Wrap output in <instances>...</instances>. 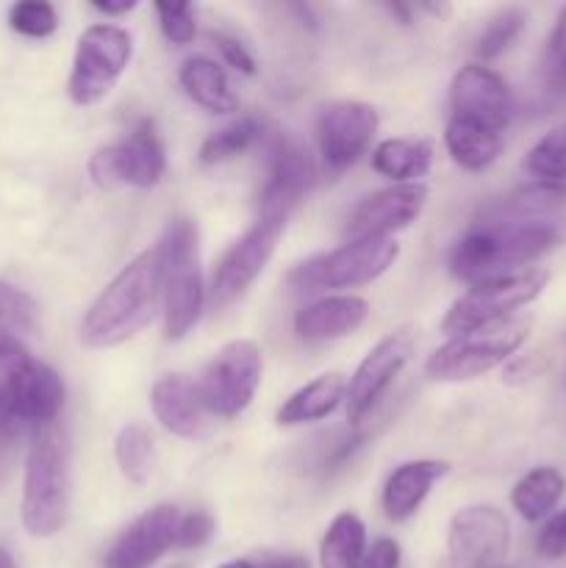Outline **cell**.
<instances>
[{"mask_svg": "<svg viewBox=\"0 0 566 568\" xmlns=\"http://www.w3.org/2000/svg\"><path fill=\"white\" fill-rule=\"evenodd\" d=\"M164 294V250L139 253L117 272L81 320V342L92 349L120 347L150 325Z\"/></svg>", "mask_w": 566, "mask_h": 568, "instance_id": "6da1fadb", "label": "cell"}, {"mask_svg": "<svg viewBox=\"0 0 566 568\" xmlns=\"http://www.w3.org/2000/svg\"><path fill=\"white\" fill-rule=\"evenodd\" d=\"M558 244V231L549 222L497 220L483 216L455 242L449 253V272L464 283L530 270L527 264L547 255Z\"/></svg>", "mask_w": 566, "mask_h": 568, "instance_id": "7a4b0ae2", "label": "cell"}, {"mask_svg": "<svg viewBox=\"0 0 566 568\" xmlns=\"http://www.w3.org/2000/svg\"><path fill=\"white\" fill-rule=\"evenodd\" d=\"M64 408V381L22 342H0V410L20 427H50Z\"/></svg>", "mask_w": 566, "mask_h": 568, "instance_id": "3957f363", "label": "cell"}, {"mask_svg": "<svg viewBox=\"0 0 566 568\" xmlns=\"http://www.w3.org/2000/svg\"><path fill=\"white\" fill-rule=\"evenodd\" d=\"M70 508L67 458L53 427H42L33 436L22 480V527L33 538H53L64 527Z\"/></svg>", "mask_w": 566, "mask_h": 568, "instance_id": "277c9868", "label": "cell"}, {"mask_svg": "<svg viewBox=\"0 0 566 568\" xmlns=\"http://www.w3.org/2000/svg\"><path fill=\"white\" fill-rule=\"evenodd\" d=\"M164 250V333L170 342H181L200 320L205 305V286L200 275L198 227L192 220H175L159 239Z\"/></svg>", "mask_w": 566, "mask_h": 568, "instance_id": "5b68a950", "label": "cell"}, {"mask_svg": "<svg viewBox=\"0 0 566 568\" xmlns=\"http://www.w3.org/2000/svg\"><path fill=\"white\" fill-rule=\"evenodd\" d=\"M547 283L549 272L536 270V266L475 283L469 292L461 294L449 305L447 316L442 322V331L453 338L472 331H483V327L499 325L505 320H514L516 311L542 297Z\"/></svg>", "mask_w": 566, "mask_h": 568, "instance_id": "8992f818", "label": "cell"}, {"mask_svg": "<svg viewBox=\"0 0 566 568\" xmlns=\"http://www.w3.org/2000/svg\"><path fill=\"white\" fill-rule=\"evenodd\" d=\"M530 325V320H505L483 331L453 336L427 358V377L438 383H461L497 369L527 342Z\"/></svg>", "mask_w": 566, "mask_h": 568, "instance_id": "52a82bcc", "label": "cell"}, {"mask_svg": "<svg viewBox=\"0 0 566 568\" xmlns=\"http://www.w3.org/2000/svg\"><path fill=\"white\" fill-rule=\"evenodd\" d=\"M400 247L394 239H355L325 255L305 261L289 275V288L297 294L325 292V288H355L386 275L397 261Z\"/></svg>", "mask_w": 566, "mask_h": 568, "instance_id": "ba28073f", "label": "cell"}, {"mask_svg": "<svg viewBox=\"0 0 566 568\" xmlns=\"http://www.w3.org/2000/svg\"><path fill=\"white\" fill-rule=\"evenodd\" d=\"M133 55L131 33L100 22L78 37L67 94L75 105H98L111 94Z\"/></svg>", "mask_w": 566, "mask_h": 568, "instance_id": "9c48e42d", "label": "cell"}, {"mask_svg": "<svg viewBox=\"0 0 566 568\" xmlns=\"http://www.w3.org/2000/svg\"><path fill=\"white\" fill-rule=\"evenodd\" d=\"M261 372H264V358L259 344L250 338L228 342L211 358L198 383L203 408L220 419H233L247 410L261 386Z\"/></svg>", "mask_w": 566, "mask_h": 568, "instance_id": "30bf717a", "label": "cell"}, {"mask_svg": "<svg viewBox=\"0 0 566 568\" xmlns=\"http://www.w3.org/2000/svg\"><path fill=\"white\" fill-rule=\"evenodd\" d=\"M164 172L166 153L153 120H142L122 142L100 148L89 161V175L100 189H150Z\"/></svg>", "mask_w": 566, "mask_h": 568, "instance_id": "8fae6325", "label": "cell"}, {"mask_svg": "<svg viewBox=\"0 0 566 568\" xmlns=\"http://www.w3.org/2000/svg\"><path fill=\"white\" fill-rule=\"evenodd\" d=\"M286 220L289 216L281 214H259L255 225L228 247V253L222 255L220 264L214 266V275H211L209 292L214 308H225L253 286L255 277L270 264Z\"/></svg>", "mask_w": 566, "mask_h": 568, "instance_id": "7c38bea8", "label": "cell"}, {"mask_svg": "<svg viewBox=\"0 0 566 568\" xmlns=\"http://www.w3.org/2000/svg\"><path fill=\"white\" fill-rule=\"evenodd\" d=\"M508 547L511 525L492 505H469L449 521L447 552L453 568H497Z\"/></svg>", "mask_w": 566, "mask_h": 568, "instance_id": "4fadbf2b", "label": "cell"}, {"mask_svg": "<svg viewBox=\"0 0 566 568\" xmlns=\"http://www.w3.org/2000/svg\"><path fill=\"white\" fill-rule=\"evenodd\" d=\"M377 125L375 105L361 100H336L327 103L316 116V144L331 170L342 172L353 166L372 148Z\"/></svg>", "mask_w": 566, "mask_h": 568, "instance_id": "5bb4252c", "label": "cell"}, {"mask_svg": "<svg viewBox=\"0 0 566 568\" xmlns=\"http://www.w3.org/2000/svg\"><path fill=\"white\" fill-rule=\"evenodd\" d=\"M414 355V333L394 331L375 344L361 361L347 383V419L350 425H361L372 414L383 394L392 388L394 377L405 369Z\"/></svg>", "mask_w": 566, "mask_h": 568, "instance_id": "9a60e30c", "label": "cell"}, {"mask_svg": "<svg viewBox=\"0 0 566 568\" xmlns=\"http://www.w3.org/2000/svg\"><path fill=\"white\" fill-rule=\"evenodd\" d=\"M266 183L261 192V214L289 216L316 183V164L309 150L283 133L272 136Z\"/></svg>", "mask_w": 566, "mask_h": 568, "instance_id": "2e32d148", "label": "cell"}, {"mask_svg": "<svg viewBox=\"0 0 566 568\" xmlns=\"http://www.w3.org/2000/svg\"><path fill=\"white\" fill-rule=\"evenodd\" d=\"M427 203V189L422 183H394L361 200L347 216L350 242L355 239H392V233L405 231Z\"/></svg>", "mask_w": 566, "mask_h": 568, "instance_id": "e0dca14e", "label": "cell"}, {"mask_svg": "<svg viewBox=\"0 0 566 568\" xmlns=\"http://www.w3.org/2000/svg\"><path fill=\"white\" fill-rule=\"evenodd\" d=\"M181 510L164 503L144 510L117 536L103 558V568H150L161 555L175 549Z\"/></svg>", "mask_w": 566, "mask_h": 568, "instance_id": "ac0fdd59", "label": "cell"}, {"mask_svg": "<svg viewBox=\"0 0 566 568\" xmlns=\"http://www.w3.org/2000/svg\"><path fill=\"white\" fill-rule=\"evenodd\" d=\"M449 103H453V116L477 122L488 131L503 133L511 120L508 87L492 67H461L449 83Z\"/></svg>", "mask_w": 566, "mask_h": 568, "instance_id": "d6986e66", "label": "cell"}, {"mask_svg": "<svg viewBox=\"0 0 566 568\" xmlns=\"http://www.w3.org/2000/svg\"><path fill=\"white\" fill-rule=\"evenodd\" d=\"M150 405H153L155 419L172 436L189 438V442L209 436V410L203 408L198 386L189 377L166 375L155 381Z\"/></svg>", "mask_w": 566, "mask_h": 568, "instance_id": "ffe728a7", "label": "cell"}, {"mask_svg": "<svg viewBox=\"0 0 566 568\" xmlns=\"http://www.w3.org/2000/svg\"><path fill=\"white\" fill-rule=\"evenodd\" d=\"M370 316V303L355 294L322 297L294 314V333L303 342H333L358 331Z\"/></svg>", "mask_w": 566, "mask_h": 568, "instance_id": "44dd1931", "label": "cell"}, {"mask_svg": "<svg viewBox=\"0 0 566 568\" xmlns=\"http://www.w3.org/2000/svg\"><path fill=\"white\" fill-rule=\"evenodd\" d=\"M449 471L447 460H408L388 475L381 505L392 521H405L420 510L431 488Z\"/></svg>", "mask_w": 566, "mask_h": 568, "instance_id": "7402d4cb", "label": "cell"}, {"mask_svg": "<svg viewBox=\"0 0 566 568\" xmlns=\"http://www.w3.org/2000/svg\"><path fill=\"white\" fill-rule=\"evenodd\" d=\"M344 399H347V381L338 372H331V375H320L311 383H305L303 388H297L277 408L275 419L283 427L309 425V422H320L331 416Z\"/></svg>", "mask_w": 566, "mask_h": 568, "instance_id": "603a6c76", "label": "cell"}, {"mask_svg": "<svg viewBox=\"0 0 566 568\" xmlns=\"http://www.w3.org/2000/svg\"><path fill=\"white\" fill-rule=\"evenodd\" d=\"M178 81H181L186 98L198 103L200 109L211 111V114H233V111H239V98L233 92L231 81H228L225 70L216 61L205 59V55H194V59L183 61Z\"/></svg>", "mask_w": 566, "mask_h": 568, "instance_id": "cb8c5ba5", "label": "cell"}, {"mask_svg": "<svg viewBox=\"0 0 566 568\" xmlns=\"http://www.w3.org/2000/svg\"><path fill=\"white\" fill-rule=\"evenodd\" d=\"M444 148L458 166L469 172H483L503 153V133L488 131L477 122L461 120V116H449L447 128H444Z\"/></svg>", "mask_w": 566, "mask_h": 568, "instance_id": "d4e9b609", "label": "cell"}, {"mask_svg": "<svg viewBox=\"0 0 566 568\" xmlns=\"http://www.w3.org/2000/svg\"><path fill=\"white\" fill-rule=\"evenodd\" d=\"M564 491L566 480L558 469H553V466H536L522 480H516L514 491H511V505H514V510L522 519L536 525V521L553 516Z\"/></svg>", "mask_w": 566, "mask_h": 568, "instance_id": "484cf974", "label": "cell"}, {"mask_svg": "<svg viewBox=\"0 0 566 568\" xmlns=\"http://www.w3.org/2000/svg\"><path fill=\"white\" fill-rule=\"evenodd\" d=\"M433 164V144L427 139H386L372 153V170L394 183H416Z\"/></svg>", "mask_w": 566, "mask_h": 568, "instance_id": "4316f807", "label": "cell"}, {"mask_svg": "<svg viewBox=\"0 0 566 568\" xmlns=\"http://www.w3.org/2000/svg\"><path fill=\"white\" fill-rule=\"evenodd\" d=\"M366 552L364 521L344 510L325 530L320 544V568H361Z\"/></svg>", "mask_w": 566, "mask_h": 568, "instance_id": "83f0119b", "label": "cell"}, {"mask_svg": "<svg viewBox=\"0 0 566 568\" xmlns=\"http://www.w3.org/2000/svg\"><path fill=\"white\" fill-rule=\"evenodd\" d=\"M261 136H264V125L255 116H239L205 139L203 148H200V164L214 166L236 159V155L247 153Z\"/></svg>", "mask_w": 566, "mask_h": 568, "instance_id": "f1b7e54d", "label": "cell"}, {"mask_svg": "<svg viewBox=\"0 0 566 568\" xmlns=\"http://www.w3.org/2000/svg\"><path fill=\"white\" fill-rule=\"evenodd\" d=\"M153 453H155L153 436H150V430L144 425L131 422V425H125L120 433H117V442H114L117 466H120L122 477H125L128 483H133V486L148 483L150 469H153Z\"/></svg>", "mask_w": 566, "mask_h": 568, "instance_id": "f546056e", "label": "cell"}, {"mask_svg": "<svg viewBox=\"0 0 566 568\" xmlns=\"http://www.w3.org/2000/svg\"><path fill=\"white\" fill-rule=\"evenodd\" d=\"M525 170L538 183L566 189V122L555 125L527 150Z\"/></svg>", "mask_w": 566, "mask_h": 568, "instance_id": "4dcf8cb0", "label": "cell"}, {"mask_svg": "<svg viewBox=\"0 0 566 568\" xmlns=\"http://www.w3.org/2000/svg\"><path fill=\"white\" fill-rule=\"evenodd\" d=\"M39 308L31 294L0 281V342H22L37 331Z\"/></svg>", "mask_w": 566, "mask_h": 568, "instance_id": "1f68e13d", "label": "cell"}, {"mask_svg": "<svg viewBox=\"0 0 566 568\" xmlns=\"http://www.w3.org/2000/svg\"><path fill=\"white\" fill-rule=\"evenodd\" d=\"M527 26V11L522 6H505L499 9L492 20L486 22V28L477 37V55L483 61H492L497 55H503L511 44L519 39V33Z\"/></svg>", "mask_w": 566, "mask_h": 568, "instance_id": "d6a6232c", "label": "cell"}, {"mask_svg": "<svg viewBox=\"0 0 566 568\" xmlns=\"http://www.w3.org/2000/svg\"><path fill=\"white\" fill-rule=\"evenodd\" d=\"M9 26L22 37L44 39L59 28V11L44 0H22V3L11 6Z\"/></svg>", "mask_w": 566, "mask_h": 568, "instance_id": "836d02e7", "label": "cell"}, {"mask_svg": "<svg viewBox=\"0 0 566 568\" xmlns=\"http://www.w3.org/2000/svg\"><path fill=\"white\" fill-rule=\"evenodd\" d=\"M155 14L172 44H189L198 37V14L192 3H155Z\"/></svg>", "mask_w": 566, "mask_h": 568, "instance_id": "e575fe53", "label": "cell"}, {"mask_svg": "<svg viewBox=\"0 0 566 568\" xmlns=\"http://www.w3.org/2000/svg\"><path fill=\"white\" fill-rule=\"evenodd\" d=\"M216 525L211 519V514L205 510H192V514L181 516V525H178V538L175 549H200L214 538Z\"/></svg>", "mask_w": 566, "mask_h": 568, "instance_id": "d590c367", "label": "cell"}, {"mask_svg": "<svg viewBox=\"0 0 566 568\" xmlns=\"http://www.w3.org/2000/svg\"><path fill=\"white\" fill-rule=\"evenodd\" d=\"M536 555H542L544 560L566 558V508L544 519L536 536Z\"/></svg>", "mask_w": 566, "mask_h": 568, "instance_id": "8d00e7d4", "label": "cell"}, {"mask_svg": "<svg viewBox=\"0 0 566 568\" xmlns=\"http://www.w3.org/2000/svg\"><path fill=\"white\" fill-rule=\"evenodd\" d=\"M211 39H214L216 50H220L222 59H225L228 64L236 67V70L244 72V75H255V70H259V67H255V59L250 55V50L244 48V44L239 42L236 37H228V33L211 31Z\"/></svg>", "mask_w": 566, "mask_h": 568, "instance_id": "74e56055", "label": "cell"}, {"mask_svg": "<svg viewBox=\"0 0 566 568\" xmlns=\"http://www.w3.org/2000/svg\"><path fill=\"white\" fill-rule=\"evenodd\" d=\"M400 544L394 538H375V541L366 547L361 568H400Z\"/></svg>", "mask_w": 566, "mask_h": 568, "instance_id": "f35d334b", "label": "cell"}, {"mask_svg": "<svg viewBox=\"0 0 566 568\" xmlns=\"http://www.w3.org/2000/svg\"><path fill=\"white\" fill-rule=\"evenodd\" d=\"M549 67H553L555 81L566 83V9L558 14L553 37H549Z\"/></svg>", "mask_w": 566, "mask_h": 568, "instance_id": "ab89813d", "label": "cell"}, {"mask_svg": "<svg viewBox=\"0 0 566 568\" xmlns=\"http://www.w3.org/2000/svg\"><path fill=\"white\" fill-rule=\"evenodd\" d=\"M259 568H309V560L303 555H264Z\"/></svg>", "mask_w": 566, "mask_h": 568, "instance_id": "60d3db41", "label": "cell"}, {"mask_svg": "<svg viewBox=\"0 0 566 568\" xmlns=\"http://www.w3.org/2000/svg\"><path fill=\"white\" fill-rule=\"evenodd\" d=\"M94 11H100V14L105 17H120V14H128V11L137 9V0H94L92 3Z\"/></svg>", "mask_w": 566, "mask_h": 568, "instance_id": "b9f144b4", "label": "cell"}, {"mask_svg": "<svg viewBox=\"0 0 566 568\" xmlns=\"http://www.w3.org/2000/svg\"><path fill=\"white\" fill-rule=\"evenodd\" d=\"M220 568H259V564L247 558H239V560H231V564H222Z\"/></svg>", "mask_w": 566, "mask_h": 568, "instance_id": "7bdbcfd3", "label": "cell"}, {"mask_svg": "<svg viewBox=\"0 0 566 568\" xmlns=\"http://www.w3.org/2000/svg\"><path fill=\"white\" fill-rule=\"evenodd\" d=\"M0 568H17L14 558H11V552H9V549H3V547H0Z\"/></svg>", "mask_w": 566, "mask_h": 568, "instance_id": "ee69618b", "label": "cell"}, {"mask_svg": "<svg viewBox=\"0 0 566 568\" xmlns=\"http://www.w3.org/2000/svg\"><path fill=\"white\" fill-rule=\"evenodd\" d=\"M170 568H194L192 564H175V566H170Z\"/></svg>", "mask_w": 566, "mask_h": 568, "instance_id": "f6af8a7d", "label": "cell"}]
</instances>
